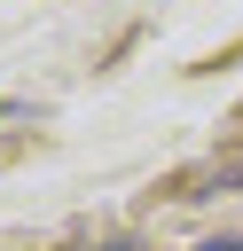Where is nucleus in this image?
Returning a JSON list of instances; mask_svg holds the SVG:
<instances>
[{"mask_svg":"<svg viewBox=\"0 0 243 251\" xmlns=\"http://www.w3.org/2000/svg\"><path fill=\"white\" fill-rule=\"evenodd\" d=\"M204 188H243V149H235V157H219V165L204 173Z\"/></svg>","mask_w":243,"mask_h":251,"instance_id":"obj_1","label":"nucleus"},{"mask_svg":"<svg viewBox=\"0 0 243 251\" xmlns=\"http://www.w3.org/2000/svg\"><path fill=\"white\" fill-rule=\"evenodd\" d=\"M204 251H243V243H204Z\"/></svg>","mask_w":243,"mask_h":251,"instance_id":"obj_2","label":"nucleus"}]
</instances>
